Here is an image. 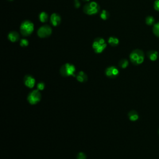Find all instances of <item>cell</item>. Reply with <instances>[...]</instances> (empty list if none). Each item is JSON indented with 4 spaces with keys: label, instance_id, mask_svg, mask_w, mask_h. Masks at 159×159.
Instances as JSON below:
<instances>
[{
    "label": "cell",
    "instance_id": "obj_1",
    "mask_svg": "<svg viewBox=\"0 0 159 159\" xmlns=\"http://www.w3.org/2000/svg\"><path fill=\"white\" fill-rule=\"evenodd\" d=\"M144 54L142 50L140 49L134 50L129 55L131 62L135 65H139L143 63L144 60Z\"/></svg>",
    "mask_w": 159,
    "mask_h": 159
},
{
    "label": "cell",
    "instance_id": "obj_2",
    "mask_svg": "<svg viewBox=\"0 0 159 159\" xmlns=\"http://www.w3.org/2000/svg\"><path fill=\"white\" fill-rule=\"evenodd\" d=\"M34 26L33 22L29 20H25L22 22L20 26L21 34L25 37L31 35L34 31Z\"/></svg>",
    "mask_w": 159,
    "mask_h": 159
},
{
    "label": "cell",
    "instance_id": "obj_3",
    "mask_svg": "<svg viewBox=\"0 0 159 159\" xmlns=\"http://www.w3.org/2000/svg\"><path fill=\"white\" fill-rule=\"evenodd\" d=\"M75 72H76L75 67L73 64L69 63L63 65L60 69V74L64 77H69L70 76L76 77Z\"/></svg>",
    "mask_w": 159,
    "mask_h": 159
},
{
    "label": "cell",
    "instance_id": "obj_4",
    "mask_svg": "<svg viewBox=\"0 0 159 159\" xmlns=\"http://www.w3.org/2000/svg\"><path fill=\"white\" fill-rule=\"evenodd\" d=\"M100 6L98 3L95 1H91L87 3L83 6V12L87 15H95L100 12Z\"/></svg>",
    "mask_w": 159,
    "mask_h": 159
},
{
    "label": "cell",
    "instance_id": "obj_5",
    "mask_svg": "<svg viewBox=\"0 0 159 159\" xmlns=\"http://www.w3.org/2000/svg\"><path fill=\"white\" fill-rule=\"evenodd\" d=\"M107 47V44L104 39L101 37L96 38L92 44V47L96 54H101Z\"/></svg>",
    "mask_w": 159,
    "mask_h": 159
},
{
    "label": "cell",
    "instance_id": "obj_6",
    "mask_svg": "<svg viewBox=\"0 0 159 159\" xmlns=\"http://www.w3.org/2000/svg\"><path fill=\"white\" fill-rule=\"evenodd\" d=\"M41 99V94L39 89H35L30 93L27 97L29 103L31 104H35L38 103Z\"/></svg>",
    "mask_w": 159,
    "mask_h": 159
},
{
    "label": "cell",
    "instance_id": "obj_7",
    "mask_svg": "<svg viewBox=\"0 0 159 159\" xmlns=\"http://www.w3.org/2000/svg\"><path fill=\"white\" fill-rule=\"evenodd\" d=\"M52 33V27L49 25H44L41 26L37 31V35L41 38H46V37L50 36Z\"/></svg>",
    "mask_w": 159,
    "mask_h": 159
},
{
    "label": "cell",
    "instance_id": "obj_8",
    "mask_svg": "<svg viewBox=\"0 0 159 159\" xmlns=\"http://www.w3.org/2000/svg\"><path fill=\"white\" fill-rule=\"evenodd\" d=\"M105 74L108 77L111 78H114L118 76L119 74V72L117 67L114 66H111L108 67L107 69H106Z\"/></svg>",
    "mask_w": 159,
    "mask_h": 159
},
{
    "label": "cell",
    "instance_id": "obj_9",
    "mask_svg": "<svg viewBox=\"0 0 159 159\" xmlns=\"http://www.w3.org/2000/svg\"><path fill=\"white\" fill-rule=\"evenodd\" d=\"M50 21L52 26H58L61 22V16L57 13H53L50 17Z\"/></svg>",
    "mask_w": 159,
    "mask_h": 159
},
{
    "label": "cell",
    "instance_id": "obj_10",
    "mask_svg": "<svg viewBox=\"0 0 159 159\" xmlns=\"http://www.w3.org/2000/svg\"><path fill=\"white\" fill-rule=\"evenodd\" d=\"M24 81L25 85L30 88H33L34 87L35 83V78L30 75H26L24 78Z\"/></svg>",
    "mask_w": 159,
    "mask_h": 159
},
{
    "label": "cell",
    "instance_id": "obj_11",
    "mask_svg": "<svg viewBox=\"0 0 159 159\" xmlns=\"http://www.w3.org/2000/svg\"><path fill=\"white\" fill-rule=\"evenodd\" d=\"M7 38L12 42H18L20 39V35L16 31H11L8 34Z\"/></svg>",
    "mask_w": 159,
    "mask_h": 159
},
{
    "label": "cell",
    "instance_id": "obj_12",
    "mask_svg": "<svg viewBox=\"0 0 159 159\" xmlns=\"http://www.w3.org/2000/svg\"><path fill=\"white\" fill-rule=\"evenodd\" d=\"M76 78L77 80L81 83L86 82L88 80V77H87V74L82 71L79 72L78 73V74L76 75Z\"/></svg>",
    "mask_w": 159,
    "mask_h": 159
},
{
    "label": "cell",
    "instance_id": "obj_13",
    "mask_svg": "<svg viewBox=\"0 0 159 159\" xmlns=\"http://www.w3.org/2000/svg\"><path fill=\"white\" fill-rule=\"evenodd\" d=\"M158 54L155 50H150L147 52V57L151 61H155L158 58Z\"/></svg>",
    "mask_w": 159,
    "mask_h": 159
},
{
    "label": "cell",
    "instance_id": "obj_14",
    "mask_svg": "<svg viewBox=\"0 0 159 159\" xmlns=\"http://www.w3.org/2000/svg\"><path fill=\"white\" fill-rule=\"evenodd\" d=\"M108 42L109 44V45L112 47L118 46L119 44V40L118 39V38H117L116 37H113V36L109 37Z\"/></svg>",
    "mask_w": 159,
    "mask_h": 159
},
{
    "label": "cell",
    "instance_id": "obj_15",
    "mask_svg": "<svg viewBox=\"0 0 159 159\" xmlns=\"http://www.w3.org/2000/svg\"><path fill=\"white\" fill-rule=\"evenodd\" d=\"M128 116L131 121H136L139 119V115L135 111H131L128 113Z\"/></svg>",
    "mask_w": 159,
    "mask_h": 159
},
{
    "label": "cell",
    "instance_id": "obj_16",
    "mask_svg": "<svg viewBox=\"0 0 159 159\" xmlns=\"http://www.w3.org/2000/svg\"><path fill=\"white\" fill-rule=\"evenodd\" d=\"M49 15L47 13L45 12H41L39 14V21L42 22V23H44V22H46L48 21L49 20Z\"/></svg>",
    "mask_w": 159,
    "mask_h": 159
},
{
    "label": "cell",
    "instance_id": "obj_17",
    "mask_svg": "<svg viewBox=\"0 0 159 159\" xmlns=\"http://www.w3.org/2000/svg\"><path fill=\"white\" fill-rule=\"evenodd\" d=\"M109 16H110V14L106 10H103L100 13V18L104 21L107 20L109 18Z\"/></svg>",
    "mask_w": 159,
    "mask_h": 159
},
{
    "label": "cell",
    "instance_id": "obj_18",
    "mask_svg": "<svg viewBox=\"0 0 159 159\" xmlns=\"http://www.w3.org/2000/svg\"><path fill=\"white\" fill-rule=\"evenodd\" d=\"M129 65V62L127 59L121 60L119 62V66L122 69H126Z\"/></svg>",
    "mask_w": 159,
    "mask_h": 159
},
{
    "label": "cell",
    "instance_id": "obj_19",
    "mask_svg": "<svg viewBox=\"0 0 159 159\" xmlns=\"http://www.w3.org/2000/svg\"><path fill=\"white\" fill-rule=\"evenodd\" d=\"M154 22H155V19L154 17L149 16L146 18V23L148 26H152L154 25Z\"/></svg>",
    "mask_w": 159,
    "mask_h": 159
},
{
    "label": "cell",
    "instance_id": "obj_20",
    "mask_svg": "<svg viewBox=\"0 0 159 159\" xmlns=\"http://www.w3.org/2000/svg\"><path fill=\"white\" fill-rule=\"evenodd\" d=\"M153 33L155 36L159 37V22L154 25Z\"/></svg>",
    "mask_w": 159,
    "mask_h": 159
},
{
    "label": "cell",
    "instance_id": "obj_21",
    "mask_svg": "<svg viewBox=\"0 0 159 159\" xmlns=\"http://www.w3.org/2000/svg\"><path fill=\"white\" fill-rule=\"evenodd\" d=\"M29 42L28 41L27 39H22L20 41V45L22 47H26L27 46H28Z\"/></svg>",
    "mask_w": 159,
    "mask_h": 159
},
{
    "label": "cell",
    "instance_id": "obj_22",
    "mask_svg": "<svg viewBox=\"0 0 159 159\" xmlns=\"http://www.w3.org/2000/svg\"><path fill=\"white\" fill-rule=\"evenodd\" d=\"M37 89H39V91L43 90L45 88V84H44V83H43V82L39 83L38 84H37Z\"/></svg>",
    "mask_w": 159,
    "mask_h": 159
},
{
    "label": "cell",
    "instance_id": "obj_23",
    "mask_svg": "<svg viewBox=\"0 0 159 159\" xmlns=\"http://www.w3.org/2000/svg\"><path fill=\"white\" fill-rule=\"evenodd\" d=\"M87 157L85 154L83 152H80L77 155V159H86Z\"/></svg>",
    "mask_w": 159,
    "mask_h": 159
},
{
    "label": "cell",
    "instance_id": "obj_24",
    "mask_svg": "<svg viewBox=\"0 0 159 159\" xmlns=\"http://www.w3.org/2000/svg\"><path fill=\"white\" fill-rule=\"evenodd\" d=\"M154 9L156 11H159V0H156V1L154 2Z\"/></svg>",
    "mask_w": 159,
    "mask_h": 159
},
{
    "label": "cell",
    "instance_id": "obj_25",
    "mask_svg": "<svg viewBox=\"0 0 159 159\" xmlns=\"http://www.w3.org/2000/svg\"><path fill=\"white\" fill-rule=\"evenodd\" d=\"M80 2L78 1V0H75L74 1V6L75 8H78V7H80Z\"/></svg>",
    "mask_w": 159,
    "mask_h": 159
},
{
    "label": "cell",
    "instance_id": "obj_26",
    "mask_svg": "<svg viewBox=\"0 0 159 159\" xmlns=\"http://www.w3.org/2000/svg\"><path fill=\"white\" fill-rule=\"evenodd\" d=\"M83 1H89L90 0H83Z\"/></svg>",
    "mask_w": 159,
    "mask_h": 159
},
{
    "label": "cell",
    "instance_id": "obj_27",
    "mask_svg": "<svg viewBox=\"0 0 159 159\" xmlns=\"http://www.w3.org/2000/svg\"><path fill=\"white\" fill-rule=\"evenodd\" d=\"M8 1H13V0H8Z\"/></svg>",
    "mask_w": 159,
    "mask_h": 159
},
{
    "label": "cell",
    "instance_id": "obj_28",
    "mask_svg": "<svg viewBox=\"0 0 159 159\" xmlns=\"http://www.w3.org/2000/svg\"><path fill=\"white\" fill-rule=\"evenodd\" d=\"M74 1H75V0H74Z\"/></svg>",
    "mask_w": 159,
    "mask_h": 159
}]
</instances>
